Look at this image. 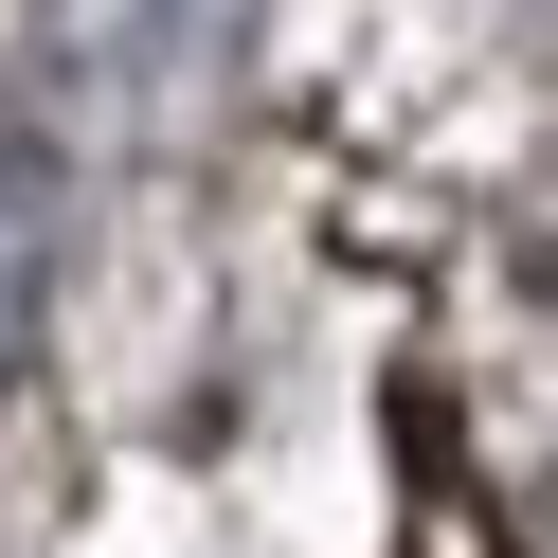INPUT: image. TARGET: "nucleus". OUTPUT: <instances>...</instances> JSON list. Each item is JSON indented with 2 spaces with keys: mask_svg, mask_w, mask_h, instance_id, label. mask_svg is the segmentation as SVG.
Segmentation results:
<instances>
[{
  "mask_svg": "<svg viewBox=\"0 0 558 558\" xmlns=\"http://www.w3.org/2000/svg\"><path fill=\"white\" fill-rule=\"evenodd\" d=\"M37 289H54V198H37V162L0 145V361H19V325H37Z\"/></svg>",
  "mask_w": 558,
  "mask_h": 558,
  "instance_id": "f257e3e1",
  "label": "nucleus"
}]
</instances>
